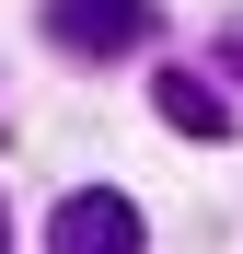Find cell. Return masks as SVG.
<instances>
[{
    "label": "cell",
    "instance_id": "5",
    "mask_svg": "<svg viewBox=\"0 0 243 254\" xmlns=\"http://www.w3.org/2000/svg\"><path fill=\"white\" fill-rule=\"evenodd\" d=\"M0 231H12V220H0Z\"/></svg>",
    "mask_w": 243,
    "mask_h": 254
},
{
    "label": "cell",
    "instance_id": "4",
    "mask_svg": "<svg viewBox=\"0 0 243 254\" xmlns=\"http://www.w3.org/2000/svg\"><path fill=\"white\" fill-rule=\"evenodd\" d=\"M209 58H220V81H243V23H220V47H209Z\"/></svg>",
    "mask_w": 243,
    "mask_h": 254
},
{
    "label": "cell",
    "instance_id": "1",
    "mask_svg": "<svg viewBox=\"0 0 243 254\" xmlns=\"http://www.w3.org/2000/svg\"><path fill=\"white\" fill-rule=\"evenodd\" d=\"M151 35H162V12H151V0H47V47L58 58H128V47H151Z\"/></svg>",
    "mask_w": 243,
    "mask_h": 254
},
{
    "label": "cell",
    "instance_id": "2",
    "mask_svg": "<svg viewBox=\"0 0 243 254\" xmlns=\"http://www.w3.org/2000/svg\"><path fill=\"white\" fill-rule=\"evenodd\" d=\"M151 220H139V196H116V185H81V196H58V220H47V243L58 254H128Z\"/></svg>",
    "mask_w": 243,
    "mask_h": 254
},
{
    "label": "cell",
    "instance_id": "3",
    "mask_svg": "<svg viewBox=\"0 0 243 254\" xmlns=\"http://www.w3.org/2000/svg\"><path fill=\"white\" fill-rule=\"evenodd\" d=\"M151 93H162V127H174V139H232V127H243V116H232V93H220L209 69H162Z\"/></svg>",
    "mask_w": 243,
    "mask_h": 254
}]
</instances>
